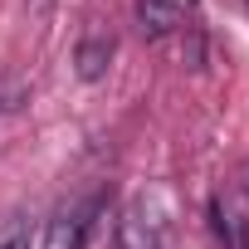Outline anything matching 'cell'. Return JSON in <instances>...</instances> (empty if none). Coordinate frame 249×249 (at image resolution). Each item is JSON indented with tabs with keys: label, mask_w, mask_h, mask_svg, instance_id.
Here are the masks:
<instances>
[{
	"label": "cell",
	"mask_w": 249,
	"mask_h": 249,
	"mask_svg": "<svg viewBox=\"0 0 249 249\" xmlns=\"http://www.w3.org/2000/svg\"><path fill=\"white\" fill-rule=\"evenodd\" d=\"M98 210H103V200H88V205L64 210L59 220H49V230H44V244H39V249H83V239L93 234Z\"/></svg>",
	"instance_id": "2"
},
{
	"label": "cell",
	"mask_w": 249,
	"mask_h": 249,
	"mask_svg": "<svg viewBox=\"0 0 249 249\" xmlns=\"http://www.w3.org/2000/svg\"><path fill=\"white\" fill-rule=\"evenodd\" d=\"M186 25V10L176 5V0H137V30L147 39H166Z\"/></svg>",
	"instance_id": "3"
},
{
	"label": "cell",
	"mask_w": 249,
	"mask_h": 249,
	"mask_svg": "<svg viewBox=\"0 0 249 249\" xmlns=\"http://www.w3.org/2000/svg\"><path fill=\"white\" fill-rule=\"evenodd\" d=\"M112 49H117V39H112V35H103V30H93V35L78 44V54H73L78 78H83V83H98V78L107 73V64H112Z\"/></svg>",
	"instance_id": "4"
},
{
	"label": "cell",
	"mask_w": 249,
	"mask_h": 249,
	"mask_svg": "<svg viewBox=\"0 0 249 249\" xmlns=\"http://www.w3.org/2000/svg\"><path fill=\"white\" fill-rule=\"evenodd\" d=\"M117 249H166V225L152 200H132L117 220Z\"/></svg>",
	"instance_id": "1"
},
{
	"label": "cell",
	"mask_w": 249,
	"mask_h": 249,
	"mask_svg": "<svg viewBox=\"0 0 249 249\" xmlns=\"http://www.w3.org/2000/svg\"><path fill=\"white\" fill-rule=\"evenodd\" d=\"M244 191H249V161H244Z\"/></svg>",
	"instance_id": "7"
},
{
	"label": "cell",
	"mask_w": 249,
	"mask_h": 249,
	"mask_svg": "<svg viewBox=\"0 0 249 249\" xmlns=\"http://www.w3.org/2000/svg\"><path fill=\"white\" fill-rule=\"evenodd\" d=\"M0 249H35V230H30V220L5 225V234H0Z\"/></svg>",
	"instance_id": "6"
},
{
	"label": "cell",
	"mask_w": 249,
	"mask_h": 249,
	"mask_svg": "<svg viewBox=\"0 0 249 249\" xmlns=\"http://www.w3.org/2000/svg\"><path fill=\"white\" fill-rule=\"evenodd\" d=\"M25 103H30V83L15 73H0V117H15Z\"/></svg>",
	"instance_id": "5"
}]
</instances>
